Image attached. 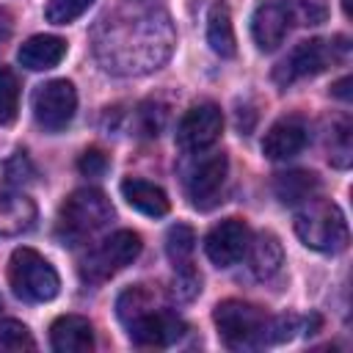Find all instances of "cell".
Returning a JSON list of instances; mask_svg holds the SVG:
<instances>
[{"label":"cell","instance_id":"5","mask_svg":"<svg viewBox=\"0 0 353 353\" xmlns=\"http://www.w3.org/2000/svg\"><path fill=\"white\" fill-rule=\"evenodd\" d=\"M295 234L312 251L336 254L347 245V221L334 201H306L295 215Z\"/></svg>","mask_w":353,"mask_h":353},{"label":"cell","instance_id":"6","mask_svg":"<svg viewBox=\"0 0 353 353\" xmlns=\"http://www.w3.org/2000/svg\"><path fill=\"white\" fill-rule=\"evenodd\" d=\"M350 44L345 36H336V39H309V41H301L292 47V52L276 66L273 72V80L287 88L290 83L295 80H303V77H314L320 72H325L331 63L342 61L347 55Z\"/></svg>","mask_w":353,"mask_h":353},{"label":"cell","instance_id":"12","mask_svg":"<svg viewBox=\"0 0 353 353\" xmlns=\"http://www.w3.org/2000/svg\"><path fill=\"white\" fill-rule=\"evenodd\" d=\"M248 243H251V229L240 218H226L207 232L204 251H207V259L212 265L232 268L245 256Z\"/></svg>","mask_w":353,"mask_h":353},{"label":"cell","instance_id":"17","mask_svg":"<svg viewBox=\"0 0 353 353\" xmlns=\"http://www.w3.org/2000/svg\"><path fill=\"white\" fill-rule=\"evenodd\" d=\"M121 196L127 199V204L149 218H163L168 212V196L163 188H157L154 182L138 179V176H127L121 182Z\"/></svg>","mask_w":353,"mask_h":353},{"label":"cell","instance_id":"18","mask_svg":"<svg viewBox=\"0 0 353 353\" xmlns=\"http://www.w3.org/2000/svg\"><path fill=\"white\" fill-rule=\"evenodd\" d=\"M36 223V204L22 193L0 196V237H17Z\"/></svg>","mask_w":353,"mask_h":353},{"label":"cell","instance_id":"13","mask_svg":"<svg viewBox=\"0 0 353 353\" xmlns=\"http://www.w3.org/2000/svg\"><path fill=\"white\" fill-rule=\"evenodd\" d=\"M290 11L281 0H265L251 17V36L262 52H273L290 33Z\"/></svg>","mask_w":353,"mask_h":353},{"label":"cell","instance_id":"2","mask_svg":"<svg viewBox=\"0 0 353 353\" xmlns=\"http://www.w3.org/2000/svg\"><path fill=\"white\" fill-rule=\"evenodd\" d=\"M116 314L138 347H168L188 331L185 320L176 317L163 295L146 284L124 290L116 301Z\"/></svg>","mask_w":353,"mask_h":353},{"label":"cell","instance_id":"21","mask_svg":"<svg viewBox=\"0 0 353 353\" xmlns=\"http://www.w3.org/2000/svg\"><path fill=\"white\" fill-rule=\"evenodd\" d=\"M207 44L221 58H234V52H237L232 14H229V6L226 3H215L210 8V14H207Z\"/></svg>","mask_w":353,"mask_h":353},{"label":"cell","instance_id":"14","mask_svg":"<svg viewBox=\"0 0 353 353\" xmlns=\"http://www.w3.org/2000/svg\"><path fill=\"white\" fill-rule=\"evenodd\" d=\"M309 143V130L303 124V119L298 116H287L279 119L262 138V154L268 160H287L295 157L298 152H303V146Z\"/></svg>","mask_w":353,"mask_h":353},{"label":"cell","instance_id":"27","mask_svg":"<svg viewBox=\"0 0 353 353\" xmlns=\"http://www.w3.org/2000/svg\"><path fill=\"white\" fill-rule=\"evenodd\" d=\"M3 174H6V182H8L11 188H22V185H28V182L36 176V168H33V163L28 160L25 152H17V154H11V157L3 163Z\"/></svg>","mask_w":353,"mask_h":353},{"label":"cell","instance_id":"30","mask_svg":"<svg viewBox=\"0 0 353 353\" xmlns=\"http://www.w3.org/2000/svg\"><path fill=\"white\" fill-rule=\"evenodd\" d=\"M163 124H165V110L157 102L141 105V110H138V127H141L143 135H157L163 130Z\"/></svg>","mask_w":353,"mask_h":353},{"label":"cell","instance_id":"15","mask_svg":"<svg viewBox=\"0 0 353 353\" xmlns=\"http://www.w3.org/2000/svg\"><path fill=\"white\" fill-rule=\"evenodd\" d=\"M50 345L58 353H88L94 347V328L80 314H63L50 328Z\"/></svg>","mask_w":353,"mask_h":353},{"label":"cell","instance_id":"11","mask_svg":"<svg viewBox=\"0 0 353 353\" xmlns=\"http://www.w3.org/2000/svg\"><path fill=\"white\" fill-rule=\"evenodd\" d=\"M223 132V113L215 102H199L188 108V113L176 124V143L185 152L210 149Z\"/></svg>","mask_w":353,"mask_h":353},{"label":"cell","instance_id":"29","mask_svg":"<svg viewBox=\"0 0 353 353\" xmlns=\"http://www.w3.org/2000/svg\"><path fill=\"white\" fill-rule=\"evenodd\" d=\"M174 270H176L174 295H176L179 301H190L193 295H199V290H201V276H199L190 265H185V268H174Z\"/></svg>","mask_w":353,"mask_h":353},{"label":"cell","instance_id":"35","mask_svg":"<svg viewBox=\"0 0 353 353\" xmlns=\"http://www.w3.org/2000/svg\"><path fill=\"white\" fill-rule=\"evenodd\" d=\"M0 306H3V301H0Z\"/></svg>","mask_w":353,"mask_h":353},{"label":"cell","instance_id":"32","mask_svg":"<svg viewBox=\"0 0 353 353\" xmlns=\"http://www.w3.org/2000/svg\"><path fill=\"white\" fill-rule=\"evenodd\" d=\"M11 30H14V17L6 6H0V41H6L11 36Z\"/></svg>","mask_w":353,"mask_h":353},{"label":"cell","instance_id":"33","mask_svg":"<svg viewBox=\"0 0 353 353\" xmlns=\"http://www.w3.org/2000/svg\"><path fill=\"white\" fill-rule=\"evenodd\" d=\"M350 83H353V80H350V77H342V80H339V83H334V88H331V94H334V97H339V99H345V102H347V99H350V91H347V88H350Z\"/></svg>","mask_w":353,"mask_h":353},{"label":"cell","instance_id":"24","mask_svg":"<svg viewBox=\"0 0 353 353\" xmlns=\"http://www.w3.org/2000/svg\"><path fill=\"white\" fill-rule=\"evenodd\" d=\"M33 347L36 342L19 320H0V353H19V350H33Z\"/></svg>","mask_w":353,"mask_h":353},{"label":"cell","instance_id":"3","mask_svg":"<svg viewBox=\"0 0 353 353\" xmlns=\"http://www.w3.org/2000/svg\"><path fill=\"white\" fill-rule=\"evenodd\" d=\"M218 336L232 350H256L270 345V317L245 301H221L212 312Z\"/></svg>","mask_w":353,"mask_h":353},{"label":"cell","instance_id":"16","mask_svg":"<svg viewBox=\"0 0 353 353\" xmlns=\"http://www.w3.org/2000/svg\"><path fill=\"white\" fill-rule=\"evenodd\" d=\"M66 55V41L61 36H50V33H39V36H30L19 52H17V61L30 69V72H44V69H52L63 61Z\"/></svg>","mask_w":353,"mask_h":353},{"label":"cell","instance_id":"26","mask_svg":"<svg viewBox=\"0 0 353 353\" xmlns=\"http://www.w3.org/2000/svg\"><path fill=\"white\" fill-rule=\"evenodd\" d=\"M284 6L290 11V19L298 25H320L328 14L323 0H287Z\"/></svg>","mask_w":353,"mask_h":353},{"label":"cell","instance_id":"23","mask_svg":"<svg viewBox=\"0 0 353 353\" xmlns=\"http://www.w3.org/2000/svg\"><path fill=\"white\" fill-rule=\"evenodd\" d=\"M19 113V80L8 66H0V124L8 127Z\"/></svg>","mask_w":353,"mask_h":353},{"label":"cell","instance_id":"4","mask_svg":"<svg viewBox=\"0 0 353 353\" xmlns=\"http://www.w3.org/2000/svg\"><path fill=\"white\" fill-rule=\"evenodd\" d=\"M113 218V204L110 199L97 190V188H80L74 190L58 212V234L63 243L74 245L91 237L94 232L105 229Z\"/></svg>","mask_w":353,"mask_h":353},{"label":"cell","instance_id":"31","mask_svg":"<svg viewBox=\"0 0 353 353\" xmlns=\"http://www.w3.org/2000/svg\"><path fill=\"white\" fill-rule=\"evenodd\" d=\"M108 165H110V160H108V154L102 149H85L80 154V160H77V168L85 176H102L108 171Z\"/></svg>","mask_w":353,"mask_h":353},{"label":"cell","instance_id":"20","mask_svg":"<svg viewBox=\"0 0 353 353\" xmlns=\"http://www.w3.org/2000/svg\"><path fill=\"white\" fill-rule=\"evenodd\" d=\"M248 268H251V273L259 279V281H268V279H273L279 270H281V265H284V251H281V243H279V237L276 234H270V232H262L254 243H248Z\"/></svg>","mask_w":353,"mask_h":353},{"label":"cell","instance_id":"28","mask_svg":"<svg viewBox=\"0 0 353 353\" xmlns=\"http://www.w3.org/2000/svg\"><path fill=\"white\" fill-rule=\"evenodd\" d=\"M331 163L336 168H347L350 165V124L347 121H342L331 132Z\"/></svg>","mask_w":353,"mask_h":353},{"label":"cell","instance_id":"1","mask_svg":"<svg viewBox=\"0 0 353 353\" xmlns=\"http://www.w3.org/2000/svg\"><path fill=\"white\" fill-rule=\"evenodd\" d=\"M174 47V28L163 11L105 17L94 33V52L108 72L143 74L157 69Z\"/></svg>","mask_w":353,"mask_h":353},{"label":"cell","instance_id":"10","mask_svg":"<svg viewBox=\"0 0 353 353\" xmlns=\"http://www.w3.org/2000/svg\"><path fill=\"white\" fill-rule=\"evenodd\" d=\"M77 110V91L69 80H47L33 91V116L47 132L69 127Z\"/></svg>","mask_w":353,"mask_h":353},{"label":"cell","instance_id":"22","mask_svg":"<svg viewBox=\"0 0 353 353\" xmlns=\"http://www.w3.org/2000/svg\"><path fill=\"white\" fill-rule=\"evenodd\" d=\"M193 248H196V232L188 223H176V226L168 229V234H165V254H168L174 268L190 265Z\"/></svg>","mask_w":353,"mask_h":353},{"label":"cell","instance_id":"34","mask_svg":"<svg viewBox=\"0 0 353 353\" xmlns=\"http://www.w3.org/2000/svg\"><path fill=\"white\" fill-rule=\"evenodd\" d=\"M342 11H345V17H350V0H342Z\"/></svg>","mask_w":353,"mask_h":353},{"label":"cell","instance_id":"19","mask_svg":"<svg viewBox=\"0 0 353 353\" xmlns=\"http://www.w3.org/2000/svg\"><path fill=\"white\" fill-rule=\"evenodd\" d=\"M273 193H276L279 201L287 204V207L306 204V201H312V199L320 193V179H317V174L301 171V168L284 171V174H279V176L273 179Z\"/></svg>","mask_w":353,"mask_h":353},{"label":"cell","instance_id":"7","mask_svg":"<svg viewBox=\"0 0 353 353\" xmlns=\"http://www.w3.org/2000/svg\"><path fill=\"white\" fill-rule=\"evenodd\" d=\"M8 284L17 298L28 303L52 301L61 290V279L55 268L33 248H17L8 259Z\"/></svg>","mask_w":353,"mask_h":353},{"label":"cell","instance_id":"8","mask_svg":"<svg viewBox=\"0 0 353 353\" xmlns=\"http://www.w3.org/2000/svg\"><path fill=\"white\" fill-rule=\"evenodd\" d=\"M188 154L190 157L179 165L185 193H188L193 207L210 210L221 199V190H223V182H226V171H229V160H226L223 152H210V154L188 152Z\"/></svg>","mask_w":353,"mask_h":353},{"label":"cell","instance_id":"9","mask_svg":"<svg viewBox=\"0 0 353 353\" xmlns=\"http://www.w3.org/2000/svg\"><path fill=\"white\" fill-rule=\"evenodd\" d=\"M143 243L141 234L132 229H119L110 237H105L97 248H91L80 265V276L88 284H102L110 276H116L119 270H124L127 265H132L141 254Z\"/></svg>","mask_w":353,"mask_h":353},{"label":"cell","instance_id":"25","mask_svg":"<svg viewBox=\"0 0 353 353\" xmlns=\"http://www.w3.org/2000/svg\"><path fill=\"white\" fill-rule=\"evenodd\" d=\"M91 6H94V0H50L44 8V17L52 25H69L77 17H83Z\"/></svg>","mask_w":353,"mask_h":353}]
</instances>
